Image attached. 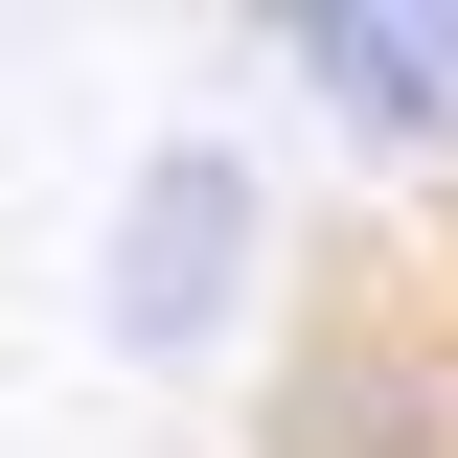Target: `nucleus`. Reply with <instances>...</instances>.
Instances as JSON below:
<instances>
[{
    "instance_id": "obj_1",
    "label": "nucleus",
    "mask_w": 458,
    "mask_h": 458,
    "mask_svg": "<svg viewBox=\"0 0 458 458\" xmlns=\"http://www.w3.org/2000/svg\"><path fill=\"white\" fill-rule=\"evenodd\" d=\"M252 458H458V298H412V276L298 298L252 367Z\"/></svg>"
},
{
    "instance_id": "obj_2",
    "label": "nucleus",
    "mask_w": 458,
    "mask_h": 458,
    "mask_svg": "<svg viewBox=\"0 0 458 458\" xmlns=\"http://www.w3.org/2000/svg\"><path fill=\"white\" fill-rule=\"evenodd\" d=\"M252 47L321 92L344 161H458V0H276Z\"/></svg>"
},
{
    "instance_id": "obj_3",
    "label": "nucleus",
    "mask_w": 458,
    "mask_h": 458,
    "mask_svg": "<svg viewBox=\"0 0 458 458\" xmlns=\"http://www.w3.org/2000/svg\"><path fill=\"white\" fill-rule=\"evenodd\" d=\"M229 252H252V183L183 138V161H138V207H114V344H207L229 321Z\"/></svg>"
}]
</instances>
